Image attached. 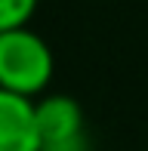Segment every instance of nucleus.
<instances>
[{
    "label": "nucleus",
    "instance_id": "4",
    "mask_svg": "<svg viewBox=\"0 0 148 151\" xmlns=\"http://www.w3.org/2000/svg\"><path fill=\"white\" fill-rule=\"evenodd\" d=\"M34 9H37V0H0V31L28 25Z\"/></svg>",
    "mask_w": 148,
    "mask_h": 151
},
{
    "label": "nucleus",
    "instance_id": "3",
    "mask_svg": "<svg viewBox=\"0 0 148 151\" xmlns=\"http://www.w3.org/2000/svg\"><path fill=\"white\" fill-rule=\"evenodd\" d=\"M0 151H40L34 99L0 90Z\"/></svg>",
    "mask_w": 148,
    "mask_h": 151
},
{
    "label": "nucleus",
    "instance_id": "1",
    "mask_svg": "<svg viewBox=\"0 0 148 151\" xmlns=\"http://www.w3.org/2000/svg\"><path fill=\"white\" fill-rule=\"evenodd\" d=\"M52 71L56 56L46 37H40L28 25L0 31V90L37 99L46 93Z\"/></svg>",
    "mask_w": 148,
    "mask_h": 151
},
{
    "label": "nucleus",
    "instance_id": "2",
    "mask_svg": "<svg viewBox=\"0 0 148 151\" xmlns=\"http://www.w3.org/2000/svg\"><path fill=\"white\" fill-rule=\"evenodd\" d=\"M40 151H86V117L77 99L43 93L34 99Z\"/></svg>",
    "mask_w": 148,
    "mask_h": 151
}]
</instances>
